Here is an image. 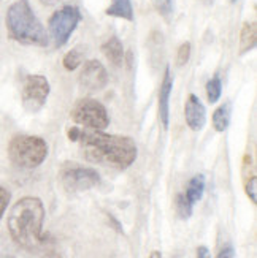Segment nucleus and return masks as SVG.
<instances>
[{
    "label": "nucleus",
    "mask_w": 257,
    "mask_h": 258,
    "mask_svg": "<svg viewBox=\"0 0 257 258\" xmlns=\"http://www.w3.org/2000/svg\"><path fill=\"white\" fill-rule=\"evenodd\" d=\"M67 138L78 143L86 160L113 170H127L138 155L135 141L124 135H110L104 130L75 125L67 132Z\"/></svg>",
    "instance_id": "1"
},
{
    "label": "nucleus",
    "mask_w": 257,
    "mask_h": 258,
    "mask_svg": "<svg viewBox=\"0 0 257 258\" xmlns=\"http://www.w3.org/2000/svg\"><path fill=\"white\" fill-rule=\"evenodd\" d=\"M44 206L37 197H22L11 206L7 219L8 233L18 247L33 252L43 244Z\"/></svg>",
    "instance_id": "2"
},
{
    "label": "nucleus",
    "mask_w": 257,
    "mask_h": 258,
    "mask_svg": "<svg viewBox=\"0 0 257 258\" xmlns=\"http://www.w3.org/2000/svg\"><path fill=\"white\" fill-rule=\"evenodd\" d=\"M7 29L10 37L21 44L46 46L49 37L27 0H16L7 11Z\"/></svg>",
    "instance_id": "3"
},
{
    "label": "nucleus",
    "mask_w": 257,
    "mask_h": 258,
    "mask_svg": "<svg viewBox=\"0 0 257 258\" xmlns=\"http://www.w3.org/2000/svg\"><path fill=\"white\" fill-rule=\"evenodd\" d=\"M48 143L33 135H16L8 144V159L21 170H33L48 157Z\"/></svg>",
    "instance_id": "4"
},
{
    "label": "nucleus",
    "mask_w": 257,
    "mask_h": 258,
    "mask_svg": "<svg viewBox=\"0 0 257 258\" xmlns=\"http://www.w3.org/2000/svg\"><path fill=\"white\" fill-rule=\"evenodd\" d=\"M72 120L78 127L92 128V130H105L110 125V116L107 108L95 98H81L73 105Z\"/></svg>",
    "instance_id": "5"
},
{
    "label": "nucleus",
    "mask_w": 257,
    "mask_h": 258,
    "mask_svg": "<svg viewBox=\"0 0 257 258\" xmlns=\"http://www.w3.org/2000/svg\"><path fill=\"white\" fill-rule=\"evenodd\" d=\"M80 21H81V13L73 5H65L54 11L48 21V30L56 46L61 48L69 41L72 33L75 32L78 24H80Z\"/></svg>",
    "instance_id": "6"
},
{
    "label": "nucleus",
    "mask_w": 257,
    "mask_h": 258,
    "mask_svg": "<svg viewBox=\"0 0 257 258\" xmlns=\"http://www.w3.org/2000/svg\"><path fill=\"white\" fill-rule=\"evenodd\" d=\"M61 182L67 192H84L100 182V174L94 168L72 163L61 170Z\"/></svg>",
    "instance_id": "7"
},
{
    "label": "nucleus",
    "mask_w": 257,
    "mask_h": 258,
    "mask_svg": "<svg viewBox=\"0 0 257 258\" xmlns=\"http://www.w3.org/2000/svg\"><path fill=\"white\" fill-rule=\"evenodd\" d=\"M49 91V81L43 75H29L24 80V84H22V106L29 113H37L46 103Z\"/></svg>",
    "instance_id": "8"
},
{
    "label": "nucleus",
    "mask_w": 257,
    "mask_h": 258,
    "mask_svg": "<svg viewBox=\"0 0 257 258\" xmlns=\"http://www.w3.org/2000/svg\"><path fill=\"white\" fill-rule=\"evenodd\" d=\"M80 83L84 89L91 92L102 91L108 84V72L100 60H87L80 73Z\"/></svg>",
    "instance_id": "9"
},
{
    "label": "nucleus",
    "mask_w": 257,
    "mask_h": 258,
    "mask_svg": "<svg viewBox=\"0 0 257 258\" xmlns=\"http://www.w3.org/2000/svg\"><path fill=\"white\" fill-rule=\"evenodd\" d=\"M186 124L192 132H200L207 124V109L195 94H189L184 105Z\"/></svg>",
    "instance_id": "10"
},
{
    "label": "nucleus",
    "mask_w": 257,
    "mask_h": 258,
    "mask_svg": "<svg viewBox=\"0 0 257 258\" xmlns=\"http://www.w3.org/2000/svg\"><path fill=\"white\" fill-rule=\"evenodd\" d=\"M173 89V78L170 67H165L162 84L159 89V119L164 128H169L170 125V95Z\"/></svg>",
    "instance_id": "11"
},
{
    "label": "nucleus",
    "mask_w": 257,
    "mask_h": 258,
    "mask_svg": "<svg viewBox=\"0 0 257 258\" xmlns=\"http://www.w3.org/2000/svg\"><path fill=\"white\" fill-rule=\"evenodd\" d=\"M102 52L115 67H121L124 62V46H122L118 37H111L110 40H107L102 44Z\"/></svg>",
    "instance_id": "12"
},
{
    "label": "nucleus",
    "mask_w": 257,
    "mask_h": 258,
    "mask_svg": "<svg viewBox=\"0 0 257 258\" xmlns=\"http://www.w3.org/2000/svg\"><path fill=\"white\" fill-rule=\"evenodd\" d=\"M105 13L113 18H121L126 21H133V7L132 0H111V5Z\"/></svg>",
    "instance_id": "13"
},
{
    "label": "nucleus",
    "mask_w": 257,
    "mask_h": 258,
    "mask_svg": "<svg viewBox=\"0 0 257 258\" xmlns=\"http://www.w3.org/2000/svg\"><path fill=\"white\" fill-rule=\"evenodd\" d=\"M255 41H257L255 22H244L241 27V33H240V54H244L254 49Z\"/></svg>",
    "instance_id": "14"
},
{
    "label": "nucleus",
    "mask_w": 257,
    "mask_h": 258,
    "mask_svg": "<svg viewBox=\"0 0 257 258\" xmlns=\"http://www.w3.org/2000/svg\"><path fill=\"white\" fill-rule=\"evenodd\" d=\"M203 194H205V176L203 174H195L191 181H189L184 195L192 205H195L197 201L202 200Z\"/></svg>",
    "instance_id": "15"
},
{
    "label": "nucleus",
    "mask_w": 257,
    "mask_h": 258,
    "mask_svg": "<svg viewBox=\"0 0 257 258\" xmlns=\"http://www.w3.org/2000/svg\"><path fill=\"white\" fill-rule=\"evenodd\" d=\"M230 116H232V106L230 103L221 105L215 113H213V127L216 132H226L230 124Z\"/></svg>",
    "instance_id": "16"
},
{
    "label": "nucleus",
    "mask_w": 257,
    "mask_h": 258,
    "mask_svg": "<svg viewBox=\"0 0 257 258\" xmlns=\"http://www.w3.org/2000/svg\"><path fill=\"white\" fill-rule=\"evenodd\" d=\"M175 208H176V214L180 216V219L186 220L192 216V211H194V205L186 198L184 194H178L175 198Z\"/></svg>",
    "instance_id": "17"
},
{
    "label": "nucleus",
    "mask_w": 257,
    "mask_h": 258,
    "mask_svg": "<svg viewBox=\"0 0 257 258\" xmlns=\"http://www.w3.org/2000/svg\"><path fill=\"white\" fill-rule=\"evenodd\" d=\"M222 94V83H221V78L219 75H215L211 80L207 83V97H208V102L210 103H216L218 100L221 98Z\"/></svg>",
    "instance_id": "18"
},
{
    "label": "nucleus",
    "mask_w": 257,
    "mask_h": 258,
    "mask_svg": "<svg viewBox=\"0 0 257 258\" xmlns=\"http://www.w3.org/2000/svg\"><path fill=\"white\" fill-rule=\"evenodd\" d=\"M81 62H83V55H81V52L78 51V49L69 51V52L64 55V60H62L65 70H70V72L72 70H76L78 67L81 65Z\"/></svg>",
    "instance_id": "19"
},
{
    "label": "nucleus",
    "mask_w": 257,
    "mask_h": 258,
    "mask_svg": "<svg viewBox=\"0 0 257 258\" xmlns=\"http://www.w3.org/2000/svg\"><path fill=\"white\" fill-rule=\"evenodd\" d=\"M154 7L167 19L173 13V0H154Z\"/></svg>",
    "instance_id": "20"
},
{
    "label": "nucleus",
    "mask_w": 257,
    "mask_h": 258,
    "mask_svg": "<svg viewBox=\"0 0 257 258\" xmlns=\"http://www.w3.org/2000/svg\"><path fill=\"white\" fill-rule=\"evenodd\" d=\"M244 192H246L248 198L255 205V201H257V177H255V174L244 181Z\"/></svg>",
    "instance_id": "21"
},
{
    "label": "nucleus",
    "mask_w": 257,
    "mask_h": 258,
    "mask_svg": "<svg viewBox=\"0 0 257 258\" xmlns=\"http://www.w3.org/2000/svg\"><path fill=\"white\" fill-rule=\"evenodd\" d=\"M189 57H191V43L186 41L183 43L180 49H178V55H176V63L183 67L189 62Z\"/></svg>",
    "instance_id": "22"
},
{
    "label": "nucleus",
    "mask_w": 257,
    "mask_h": 258,
    "mask_svg": "<svg viewBox=\"0 0 257 258\" xmlns=\"http://www.w3.org/2000/svg\"><path fill=\"white\" fill-rule=\"evenodd\" d=\"M10 198H11V195H10L8 190L5 187L0 185V219H2L4 214H5V211L8 208V203H10Z\"/></svg>",
    "instance_id": "23"
},
{
    "label": "nucleus",
    "mask_w": 257,
    "mask_h": 258,
    "mask_svg": "<svg viewBox=\"0 0 257 258\" xmlns=\"http://www.w3.org/2000/svg\"><path fill=\"white\" fill-rule=\"evenodd\" d=\"M216 258H235V249H233V245L232 244L224 245V247L219 250Z\"/></svg>",
    "instance_id": "24"
},
{
    "label": "nucleus",
    "mask_w": 257,
    "mask_h": 258,
    "mask_svg": "<svg viewBox=\"0 0 257 258\" xmlns=\"http://www.w3.org/2000/svg\"><path fill=\"white\" fill-rule=\"evenodd\" d=\"M197 258H210V250L207 245H200L197 249Z\"/></svg>",
    "instance_id": "25"
},
{
    "label": "nucleus",
    "mask_w": 257,
    "mask_h": 258,
    "mask_svg": "<svg viewBox=\"0 0 257 258\" xmlns=\"http://www.w3.org/2000/svg\"><path fill=\"white\" fill-rule=\"evenodd\" d=\"M41 258H62L58 252H48V253H44Z\"/></svg>",
    "instance_id": "26"
},
{
    "label": "nucleus",
    "mask_w": 257,
    "mask_h": 258,
    "mask_svg": "<svg viewBox=\"0 0 257 258\" xmlns=\"http://www.w3.org/2000/svg\"><path fill=\"white\" fill-rule=\"evenodd\" d=\"M58 2H61V0H41L43 5H54V4H58Z\"/></svg>",
    "instance_id": "27"
},
{
    "label": "nucleus",
    "mask_w": 257,
    "mask_h": 258,
    "mask_svg": "<svg viewBox=\"0 0 257 258\" xmlns=\"http://www.w3.org/2000/svg\"><path fill=\"white\" fill-rule=\"evenodd\" d=\"M229 2H230V4H235V2H237V0H229Z\"/></svg>",
    "instance_id": "28"
}]
</instances>
